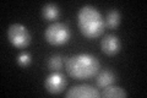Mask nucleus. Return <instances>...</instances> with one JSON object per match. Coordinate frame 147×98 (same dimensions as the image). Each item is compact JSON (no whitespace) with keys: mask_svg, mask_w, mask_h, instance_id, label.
Wrapping results in <instances>:
<instances>
[{"mask_svg":"<svg viewBox=\"0 0 147 98\" xmlns=\"http://www.w3.org/2000/svg\"><path fill=\"white\" fill-rule=\"evenodd\" d=\"M65 69L69 76L75 80H90L99 72L100 64L94 55L81 53L69 58L65 62Z\"/></svg>","mask_w":147,"mask_h":98,"instance_id":"f257e3e1","label":"nucleus"},{"mask_svg":"<svg viewBox=\"0 0 147 98\" xmlns=\"http://www.w3.org/2000/svg\"><path fill=\"white\" fill-rule=\"evenodd\" d=\"M77 23L81 34L87 39H96L103 34L105 23L103 16L92 5H85L77 14Z\"/></svg>","mask_w":147,"mask_h":98,"instance_id":"f03ea898","label":"nucleus"},{"mask_svg":"<svg viewBox=\"0 0 147 98\" xmlns=\"http://www.w3.org/2000/svg\"><path fill=\"white\" fill-rule=\"evenodd\" d=\"M71 38V31L69 26L63 22H53L44 32V39L50 45L60 47L66 44Z\"/></svg>","mask_w":147,"mask_h":98,"instance_id":"7ed1b4c3","label":"nucleus"},{"mask_svg":"<svg viewBox=\"0 0 147 98\" xmlns=\"http://www.w3.org/2000/svg\"><path fill=\"white\" fill-rule=\"evenodd\" d=\"M7 38L17 49H25L31 44V33L21 23H12L7 30Z\"/></svg>","mask_w":147,"mask_h":98,"instance_id":"20e7f679","label":"nucleus"},{"mask_svg":"<svg viewBox=\"0 0 147 98\" xmlns=\"http://www.w3.org/2000/svg\"><path fill=\"white\" fill-rule=\"evenodd\" d=\"M66 78L59 71H53L45 78L44 87L50 95H60L66 87Z\"/></svg>","mask_w":147,"mask_h":98,"instance_id":"39448f33","label":"nucleus"},{"mask_svg":"<svg viewBox=\"0 0 147 98\" xmlns=\"http://www.w3.org/2000/svg\"><path fill=\"white\" fill-rule=\"evenodd\" d=\"M66 98H99L100 93L98 88H94L90 85L74 86L65 93Z\"/></svg>","mask_w":147,"mask_h":98,"instance_id":"423d86ee","label":"nucleus"},{"mask_svg":"<svg viewBox=\"0 0 147 98\" xmlns=\"http://www.w3.org/2000/svg\"><path fill=\"white\" fill-rule=\"evenodd\" d=\"M100 48L104 54L113 57L121 50V42L115 34H107L103 37L102 42H100Z\"/></svg>","mask_w":147,"mask_h":98,"instance_id":"0eeeda50","label":"nucleus"},{"mask_svg":"<svg viewBox=\"0 0 147 98\" xmlns=\"http://www.w3.org/2000/svg\"><path fill=\"white\" fill-rule=\"evenodd\" d=\"M117 81L115 74L110 70H103L102 72L98 74L97 78H96V83H97V87L99 88H105L110 85H113L114 82Z\"/></svg>","mask_w":147,"mask_h":98,"instance_id":"6e6552de","label":"nucleus"},{"mask_svg":"<svg viewBox=\"0 0 147 98\" xmlns=\"http://www.w3.org/2000/svg\"><path fill=\"white\" fill-rule=\"evenodd\" d=\"M42 16L45 21L54 22L55 20H58L59 16H60V10H59L57 4L48 3V4H45L42 9Z\"/></svg>","mask_w":147,"mask_h":98,"instance_id":"1a4fd4ad","label":"nucleus"},{"mask_svg":"<svg viewBox=\"0 0 147 98\" xmlns=\"http://www.w3.org/2000/svg\"><path fill=\"white\" fill-rule=\"evenodd\" d=\"M100 97H103V98H126L127 92L121 87L110 85L104 88L103 92L100 93Z\"/></svg>","mask_w":147,"mask_h":98,"instance_id":"9d476101","label":"nucleus"},{"mask_svg":"<svg viewBox=\"0 0 147 98\" xmlns=\"http://www.w3.org/2000/svg\"><path fill=\"white\" fill-rule=\"evenodd\" d=\"M120 21H121V15H120V12H119L117 9H112L109 12H108V15L107 17H105V26L108 27V28L110 30H115L117 27L120 25Z\"/></svg>","mask_w":147,"mask_h":98,"instance_id":"9b49d317","label":"nucleus"},{"mask_svg":"<svg viewBox=\"0 0 147 98\" xmlns=\"http://www.w3.org/2000/svg\"><path fill=\"white\" fill-rule=\"evenodd\" d=\"M64 65V58L61 55H53L48 62V68L52 71H60Z\"/></svg>","mask_w":147,"mask_h":98,"instance_id":"f8f14e48","label":"nucleus"},{"mask_svg":"<svg viewBox=\"0 0 147 98\" xmlns=\"http://www.w3.org/2000/svg\"><path fill=\"white\" fill-rule=\"evenodd\" d=\"M31 63H32V57H31L30 53H27V52H21L20 54H18V57H17V64L20 65L21 68H27V66H30Z\"/></svg>","mask_w":147,"mask_h":98,"instance_id":"ddd939ff","label":"nucleus"}]
</instances>
